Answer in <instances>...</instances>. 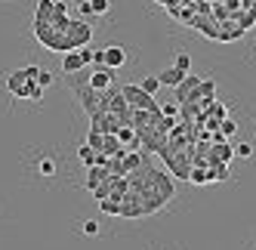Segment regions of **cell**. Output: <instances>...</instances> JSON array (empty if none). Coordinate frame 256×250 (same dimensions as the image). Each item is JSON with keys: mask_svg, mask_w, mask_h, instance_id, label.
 Returning a JSON list of instances; mask_svg holds the SVG:
<instances>
[{"mask_svg": "<svg viewBox=\"0 0 256 250\" xmlns=\"http://www.w3.org/2000/svg\"><path fill=\"white\" fill-rule=\"evenodd\" d=\"M234 158V146L226 139V142H213L210 146V154H207V160H219V164H228V160Z\"/></svg>", "mask_w": 256, "mask_h": 250, "instance_id": "8992f818", "label": "cell"}, {"mask_svg": "<svg viewBox=\"0 0 256 250\" xmlns=\"http://www.w3.org/2000/svg\"><path fill=\"white\" fill-rule=\"evenodd\" d=\"M80 228H84V235H86V238H96V235H99V222H96V220H86Z\"/></svg>", "mask_w": 256, "mask_h": 250, "instance_id": "484cf974", "label": "cell"}, {"mask_svg": "<svg viewBox=\"0 0 256 250\" xmlns=\"http://www.w3.org/2000/svg\"><path fill=\"white\" fill-rule=\"evenodd\" d=\"M198 84H200V78H198V74H186V80L176 86V102H179V105H182V102H188V96L198 90Z\"/></svg>", "mask_w": 256, "mask_h": 250, "instance_id": "30bf717a", "label": "cell"}, {"mask_svg": "<svg viewBox=\"0 0 256 250\" xmlns=\"http://www.w3.org/2000/svg\"><path fill=\"white\" fill-rule=\"evenodd\" d=\"M86 84L93 86V90L105 93L108 86H114V84H118V71H114V68H108V65H102V68H93V71H90V78H86Z\"/></svg>", "mask_w": 256, "mask_h": 250, "instance_id": "5b68a950", "label": "cell"}, {"mask_svg": "<svg viewBox=\"0 0 256 250\" xmlns=\"http://www.w3.org/2000/svg\"><path fill=\"white\" fill-rule=\"evenodd\" d=\"M108 176H112V173H108V167H86V192H93L99 182H105L108 180Z\"/></svg>", "mask_w": 256, "mask_h": 250, "instance_id": "4fadbf2b", "label": "cell"}, {"mask_svg": "<svg viewBox=\"0 0 256 250\" xmlns=\"http://www.w3.org/2000/svg\"><path fill=\"white\" fill-rule=\"evenodd\" d=\"M86 146L93 148V152H102V146H105V133H99V130H90V133H86Z\"/></svg>", "mask_w": 256, "mask_h": 250, "instance_id": "ac0fdd59", "label": "cell"}, {"mask_svg": "<svg viewBox=\"0 0 256 250\" xmlns=\"http://www.w3.org/2000/svg\"><path fill=\"white\" fill-rule=\"evenodd\" d=\"M142 93H148V96H154L158 90H160V80H158V74H152V78H142Z\"/></svg>", "mask_w": 256, "mask_h": 250, "instance_id": "7402d4cb", "label": "cell"}, {"mask_svg": "<svg viewBox=\"0 0 256 250\" xmlns=\"http://www.w3.org/2000/svg\"><path fill=\"white\" fill-rule=\"evenodd\" d=\"M38 84H40L44 90H46V86L52 84V74H50V71H40V78H38Z\"/></svg>", "mask_w": 256, "mask_h": 250, "instance_id": "d6a6232c", "label": "cell"}, {"mask_svg": "<svg viewBox=\"0 0 256 250\" xmlns=\"http://www.w3.org/2000/svg\"><path fill=\"white\" fill-rule=\"evenodd\" d=\"M207 180H210V182H228V180H232L228 164H219V160H207Z\"/></svg>", "mask_w": 256, "mask_h": 250, "instance_id": "8fae6325", "label": "cell"}, {"mask_svg": "<svg viewBox=\"0 0 256 250\" xmlns=\"http://www.w3.org/2000/svg\"><path fill=\"white\" fill-rule=\"evenodd\" d=\"M65 38L71 40V46L80 50V46H90V38H93V25H90L86 19H71V28Z\"/></svg>", "mask_w": 256, "mask_h": 250, "instance_id": "277c9868", "label": "cell"}, {"mask_svg": "<svg viewBox=\"0 0 256 250\" xmlns=\"http://www.w3.org/2000/svg\"><path fill=\"white\" fill-rule=\"evenodd\" d=\"M80 56H84L86 65H93V50H90V46H80Z\"/></svg>", "mask_w": 256, "mask_h": 250, "instance_id": "836d02e7", "label": "cell"}, {"mask_svg": "<svg viewBox=\"0 0 256 250\" xmlns=\"http://www.w3.org/2000/svg\"><path fill=\"white\" fill-rule=\"evenodd\" d=\"M204 114H207V118H213V120H226V118H228V108H226L222 102H213Z\"/></svg>", "mask_w": 256, "mask_h": 250, "instance_id": "ffe728a7", "label": "cell"}, {"mask_svg": "<svg viewBox=\"0 0 256 250\" xmlns=\"http://www.w3.org/2000/svg\"><path fill=\"white\" fill-rule=\"evenodd\" d=\"M78 10H80V16H86V19L93 16V10H90V0H78Z\"/></svg>", "mask_w": 256, "mask_h": 250, "instance_id": "1f68e13d", "label": "cell"}, {"mask_svg": "<svg viewBox=\"0 0 256 250\" xmlns=\"http://www.w3.org/2000/svg\"><path fill=\"white\" fill-rule=\"evenodd\" d=\"M188 182H192V186H207V182H210V180H207V167H192Z\"/></svg>", "mask_w": 256, "mask_h": 250, "instance_id": "d6986e66", "label": "cell"}, {"mask_svg": "<svg viewBox=\"0 0 256 250\" xmlns=\"http://www.w3.org/2000/svg\"><path fill=\"white\" fill-rule=\"evenodd\" d=\"M219 133H222L226 139H228V136H234V133H238V124H234L232 118H226L222 124H219Z\"/></svg>", "mask_w": 256, "mask_h": 250, "instance_id": "cb8c5ba5", "label": "cell"}, {"mask_svg": "<svg viewBox=\"0 0 256 250\" xmlns=\"http://www.w3.org/2000/svg\"><path fill=\"white\" fill-rule=\"evenodd\" d=\"M84 68H86V62L80 56V50H71V52L62 56V71L65 74H78V71H84Z\"/></svg>", "mask_w": 256, "mask_h": 250, "instance_id": "52a82bcc", "label": "cell"}, {"mask_svg": "<svg viewBox=\"0 0 256 250\" xmlns=\"http://www.w3.org/2000/svg\"><path fill=\"white\" fill-rule=\"evenodd\" d=\"M158 80H160V86H173V90H176V86L186 80V71H179L176 65H167V68L158 74Z\"/></svg>", "mask_w": 256, "mask_h": 250, "instance_id": "ba28073f", "label": "cell"}, {"mask_svg": "<svg viewBox=\"0 0 256 250\" xmlns=\"http://www.w3.org/2000/svg\"><path fill=\"white\" fill-rule=\"evenodd\" d=\"M108 6H112L108 0H90V10H93V16H105Z\"/></svg>", "mask_w": 256, "mask_h": 250, "instance_id": "d4e9b609", "label": "cell"}, {"mask_svg": "<svg viewBox=\"0 0 256 250\" xmlns=\"http://www.w3.org/2000/svg\"><path fill=\"white\" fill-rule=\"evenodd\" d=\"M71 90H74V96H78V102H80V108H84L90 118H93V114H102V112H105V108H102V93H99V90H93V86H90L86 80L74 84Z\"/></svg>", "mask_w": 256, "mask_h": 250, "instance_id": "6da1fadb", "label": "cell"}, {"mask_svg": "<svg viewBox=\"0 0 256 250\" xmlns=\"http://www.w3.org/2000/svg\"><path fill=\"white\" fill-rule=\"evenodd\" d=\"M99 210H102V213H108V216H120V201L105 198V201H99Z\"/></svg>", "mask_w": 256, "mask_h": 250, "instance_id": "44dd1931", "label": "cell"}, {"mask_svg": "<svg viewBox=\"0 0 256 250\" xmlns=\"http://www.w3.org/2000/svg\"><path fill=\"white\" fill-rule=\"evenodd\" d=\"M250 154H253L250 142H238V146H234V158H250Z\"/></svg>", "mask_w": 256, "mask_h": 250, "instance_id": "4316f807", "label": "cell"}, {"mask_svg": "<svg viewBox=\"0 0 256 250\" xmlns=\"http://www.w3.org/2000/svg\"><path fill=\"white\" fill-rule=\"evenodd\" d=\"M40 71H44V68H38V65H25V78H28V80H38Z\"/></svg>", "mask_w": 256, "mask_h": 250, "instance_id": "f546056e", "label": "cell"}, {"mask_svg": "<svg viewBox=\"0 0 256 250\" xmlns=\"http://www.w3.org/2000/svg\"><path fill=\"white\" fill-rule=\"evenodd\" d=\"M52 6H56V0H40L34 10V22H52Z\"/></svg>", "mask_w": 256, "mask_h": 250, "instance_id": "5bb4252c", "label": "cell"}, {"mask_svg": "<svg viewBox=\"0 0 256 250\" xmlns=\"http://www.w3.org/2000/svg\"><path fill=\"white\" fill-rule=\"evenodd\" d=\"M19 99H31V102H40V99H44V86H40L38 80H28Z\"/></svg>", "mask_w": 256, "mask_h": 250, "instance_id": "9a60e30c", "label": "cell"}, {"mask_svg": "<svg viewBox=\"0 0 256 250\" xmlns=\"http://www.w3.org/2000/svg\"><path fill=\"white\" fill-rule=\"evenodd\" d=\"M173 65H176L179 71H186V74H192V56H188V52H179Z\"/></svg>", "mask_w": 256, "mask_h": 250, "instance_id": "603a6c76", "label": "cell"}, {"mask_svg": "<svg viewBox=\"0 0 256 250\" xmlns=\"http://www.w3.org/2000/svg\"><path fill=\"white\" fill-rule=\"evenodd\" d=\"M38 173H44V176H52V173H56V164H52L50 158H44L40 164H38Z\"/></svg>", "mask_w": 256, "mask_h": 250, "instance_id": "83f0119b", "label": "cell"}, {"mask_svg": "<svg viewBox=\"0 0 256 250\" xmlns=\"http://www.w3.org/2000/svg\"><path fill=\"white\" fill-rule=\"evenodd\" d=\"M120 93H124V99H126V105L130 108H142V112H160V105L154 102V96H148V93H142V86L139 84H124L120 86Z\"/></svg>", "mask_w": 256, "mask_h": 250, "instance_id": "7a4b0ae2", "label": "cell"}, {"mask_svg": "<svg viewBox=\"0 0 256 250\" xmlns=\"http://www.w3.org/2000/svg\"><path fill=\"white\" fill-rule=\"evenodd\" d=\"M78 158H80V164H84V167H96V152L90 148L86 142H84V146L78 148Z\"/></svg>", "mask_w": 256, "mask_h": 250, "instance_id": "e0dca14e", "label": "cell"}, {"mask_svg": "<svg viewBox=\"0 0 256 250\" xmlns=\"http://www.w3.org/2000/svg\"><path fill=\"white\" fill-rule=\"evenodd\" d=\"M124 62H126V50L124 46H118V44L114 46H105V65L108 68L118 71V68H124Z\"/></svg>", "mask_w": 256, "mask_h": 250, "instance_id": "7c38bea8", "label": "cell"}, {"mask_svg": "<svg viewBox=\"0 0 256 250\" xmlns=\"http://www.w3.org/2000/svg\"><path fill=\"white\" fill-rule=\"evenodd\" d=\"M25 84H28V78H25V68H19V71H10V74H6V90H10L16 99L22 96Z\"/></svg>", "mask_w": 256, "mask_h": 250, "instance_id": "9c48e42d", "label": "cell"}, {"mask_svg": "<svg viewBox=\"0 0 256 250\" xmlns=\"http://www.w3.org/2000/svg\"><path fill=\"white\" fill-rule=\"evenodd\" d=\"M158 4H167V0H158Z\"/></svg>", "mask_w": 256, "mask_h": 250, "instance_id": "e575fe53", "label": "cell"}, {"mask_svg": "<svg viewBox=\"0 0 256 250\" xmlns=\"http://www.w3.org/2000/svg\"><path fill=\"white\" fill-rule=\"evenodd\" d=\"M93 65H96V68L105 65V50H93Z\"/></svg>", "mask_w": 256, "mask_h": 250, "instance_id": "4dcf8cb0", "label": "cell"}, {"mask_svg": "<svg viewBox=\"0 0 256 250\" xmlns=\"http://www.w3.org/2000/svg\"><path fill=\"white\" fill-rule=\"evenodd\" d=\"M148 186L160 194V198H164V204H170L173 198H176V186H173V176L170 173H164V170H152V180H148Z\"/></svg>", "mask_w": 256, "mask_h": 250, "instance_id": "3957f363", "label": "cell"}, {"mask_svg": "<svg viewBox=\"0 0 256 250\" xmlns=\"http://www.w3.org/2000/svg\"><path fill=\"white\" fill-rule=\"evenodd\" d=\"M112 186H114V176H108L105 182H99V186L93 188V198H96V201H105L108 194H112Z\"/></svg>", "mask_w": 256, "mask_h": 250, "instance_id": "2e32d148", "label": "cell"}, {"mask_svg": "<svg viewBox=\"0 0 256 250\" xmlns=\"http://www.w3.org/2000/svg\"><path fill=\"white\" fill-rule=\"evenodd\" d=\"M160 112H164V118H179V102H167V105H160Z\"/></svg>", "mask_w": 256, "mask_h": 250, "instance_id": "f1b7e54d", "label": "cell"}]
</instances>
